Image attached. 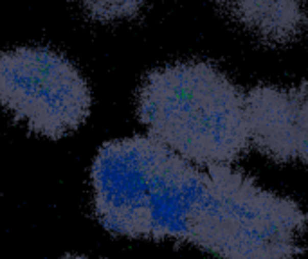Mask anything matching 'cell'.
<instances>
[{"label":"cell","mask_w":308,"mask_h":259,"mask_svg":"<svg viewBox=\"0 0 308 259\" xmlns=\"http://www.w3.org/2000/svg\"><path fill=\"white\" fill-rule=\"evenodd\" d=\"M137 115L148 135L197 166H232L247 151L245 94L205 61H179L145 77Z\"/></svg>","instance_id":"obj_1"},{"label":"cell","mask_w":308,"mask_h":259,"mask_svg":"<svg viewBox=\"0 0 308 259\" xmlns=\"http://www.w3.org/2000/svg\"><path fill=\"white\" fill-rule=\"evenodd\" d=\"M0 107L47 139L74 134L92 108L88 83L65 56L47 47L0 53Z\"/></svg>","instance_id":"obj_2"},{"label":"cell","mask_w":308,"mask_h":259,"mask_svg":"<svg viewBox=\"0 0 308 259\" xmlns=\"http://www.w3.org/2000/svg\"><path fill=\"white\" fill-rule=\"evenodd\" d=\"M155 139H115L98 149L90 168L94 213L112 234L137 238Z\"/></svg>","instance_id":"obj_3"},{"label":"cell","mask_w":308,"mask_h":259,"mask_svg":"<svg viewBox=\"0 0 308 259\" xmlns=\"http://www.w3.org/2000/svg\"><path fill=\"white\" fill-rule=\"evenodd\" d=\"M249 144L279 164H308V83L259 85L245 94Z\"/></svg>","instance_id":"obj_4"},{"label":"cell","mask_w":308,"mask_h":259,"mask_svg":"<svg viewBox=\"0 0 308 259\" xmlns=\"http://www.w3.org/2000/svg\"><path fill=\"white\" fill-rule=\"evenodd\" d=\"M229 20L269 45H289L308 29L306 0H217Z\"/></svg>","instance_id":"obj_5"},{"label":"cell","mask_w":308,"mask_h":259,"mask_svg":"<svg viewBox=\"0 0 308 259\" xmlns=\"http://www.w3.org/2000/svg\"><path fill=\"white\" fill-rule=\"evenodd\" d=\"M92 20L112 23L119 20H132L139 16L146 0H78Z\"/></svg>","instance_id":"obj_6"},{"label":"cell","mask_w":308,"mask_h":259,"mask_svg":"<svg viewBox=\"0 0 308 259\" xmlns=\"http://www.w3.org/2000/svg\"><path fill=\"white\" fill-rule=\"evenodd\" d=\"M61 259H90V257H87V255H65Z\"/></svg>","instance_id":"obj_7"}]
</instances>
